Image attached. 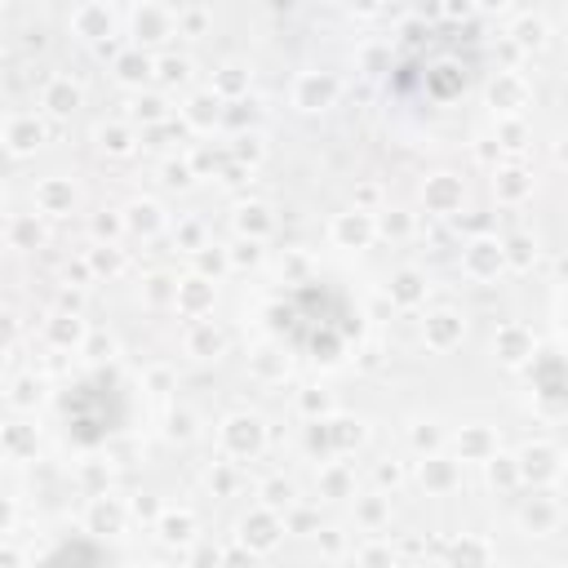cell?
Returning <instances> with one entry per match:
<instances>
[{
	"mask_svg": "<svg viewBox=\"0 0 568 568\" xmlns=\"http://www.w3.org/2000/svg\"><path fill=\"white\" fill-rule=\"evenodd\" d=\"M479 75V40L470 27H426L413 31L390 67V89L408 102L444 106L466 93Z\"/></svg>",
	"mask_w": 568,
	"mask_h": 568,
	"instance_id": "cell-1",
	"label": "cell"
},
{
	"mask_svg": "<svg viewBox=\"0 0 568 568\" xmlns=\"http://www.w3.org/2000/svg\"><path fill=\"white\" fill-rule=\"evenodd\" d=\"M271 328L311 359H337L359 333V311L342 284L311 280L284 293V302L271 311Z\"/></svg>",
	"mask_w": 568,
	"mask_h": 568,
	"instance_id": "cell-2",
	"label": "cell"
},
{
	"mask_svg": "<svg viewBox=\"0 0 568 568\" xmlns=\"http://www.w3.org/2000/svg\"><path fill=\"white\" fill-rule=\"evenodd\" d=\"M62 422L67 435L80 448H93L102 439H111L124 422H129V390L115 373H89L84 382H75L62 395Z\"/></svg>",
	"mask_w": 568,
	"mask_h": 568,
	"instance_id": "cell-3",
	"label": "cell"
}]
</instances>
